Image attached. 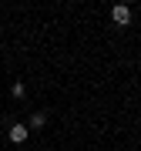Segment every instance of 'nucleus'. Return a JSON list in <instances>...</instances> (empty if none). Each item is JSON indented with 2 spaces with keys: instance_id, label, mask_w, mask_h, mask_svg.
Segmentation results:
<instances>
[{
  "instance_id": "nucleus-1",
  "label": "nucleus",
  "mask_w": 141,
  "mask_h": 151,
  "mask_svg": "<svg viewBox=\"0 0 141 151\" xmlns=\"http://www.w3.org/2000/svg\"><path fill=\"white\" fill-rule=\"evenodd\" d=\"M7 138H10L14 145H24V141L30 138V128H27V124H14V128L7 131Z\"/></svg>"
},
{
  "instance_id": "nucleus-2",
  "label": "nucleus",
  "mask_w": 141,
  "mask_h": 151,
  "mask_svg": "<svg viewBox=\"0 0 141 151\" xmlns=\"http://www.w3.org/2000/svg\"><path fill=\"white\" fill-rule=\"evenodd\" d=\"M111 17H114V24H121V27H128V20H131V10H128L124 4H118V7L111 10Z\"/></svg>"
},
{
  "instance_id": "nucleus-3",
  "label": "nucleus",
  "mask_w": 141,
  "mask_h": 151,
  "mask_svg": "<svg viewBox=\"0 0 141 151\" xmlns=\"http://www.w3.org/2000/svg\"><path fill=\"white\" fill-rule=\"evenodd\" d=\"M44 121H47V114H40V111H37V114L30 118V124H27V128H30V131H37V128H44Z\"/></svg>"
},
{
  "instance_id": "nucleus-4",
  "label": "nucleus",
  "mask_w": 141,
  "mask_h": 151,
  "mask_svg": "<svg viewBox=\"0 0 141 151\" xmlns=\"http://www.w3.org/2000/svg\"><path fill=\"white\" fill-rule=\"evenodd\" d=\"M10 94H14V97H24V84H20V81H17V84L10 87Z\"/></svg>"
}]
</instances>
